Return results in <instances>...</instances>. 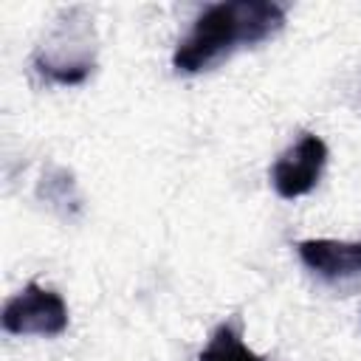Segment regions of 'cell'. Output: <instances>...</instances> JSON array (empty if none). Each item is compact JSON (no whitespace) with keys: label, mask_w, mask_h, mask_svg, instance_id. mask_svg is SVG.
I'll list each match as a JSON object with an SVG mask.
<instances>
[{"label":"cell","mask_w":361,"mask_h":361,"mask_svg":"<svg viewBox=\"0 0 361 361\" xmlns=\"http://www.w3.org/2000/svg\"><path fill=\"white\" fill-rule=\"evenodd\" d=\"M197 361H265V358H262L259 353H254V350L243 341L237 324L223 322V324L212 333L209 344L200 350Z\"/></svg>","instance_id":"5b68a950"},{"label":"cell","mask_w":361,"mask_h":361,"mask_svg":"<svg viewBox=\"0 0 361 361\" xmlns=\"http://www.w3.org/2000/svg\"><path fill=\"white\" fill-rule=\"evenodd\" d=\"M68 305L62 293L42 288L39 282H28L23 290H17L0 313V324L11 336H62L68 330Z\"/></svg>","instance_id":"7a4b0ae2"},{"label":"cell","mask_w":361,"mask_h":361,"mask_svg":"<svg viewBox=\"0 0 361 361\" xmlns=\"http://www.w3.org/2000/svg\"><path fill=\"white\" fill-rule=\"evenodd\" d=\"M327 164V144L316 133H302L296 144H290L271 166V183L279 197L293 200L307 195Z\"/></svg>","instance_id":"3957f363"},{"label":"cell","mask_w":361,"mask_h":361,"mask_svg":"<svg viewBox=\"0 0 361 361\" xmlns=\"http://www.w3.org/2000/svg\"><path fill=\"white\" fill-rule=\"evenodd\" d=\"M296 254L307 271H313L322 279L338 282L361 274V240H302L296 243Z\"/></svg>","instance_id":"277c9868"},{"label":"cell","mask_w":361,"mask_h":361,"mask_svg":"<svg viewBox=\"0 0 361 361\" xmlns=\"http://www.w3.org/2000/svg\"><path fill=\"white\" fill-rule=\"evenodd\" d=\"M285 6L274 0H228L214 3L197 14L189 34L172 54L178 73H203L228 59L237 48L257 45L285 25Z\"/></svg>","instance_id":"6da1fadb"}]
</instances>
